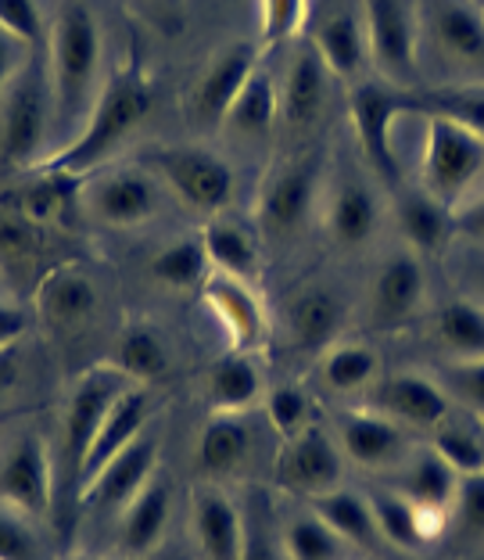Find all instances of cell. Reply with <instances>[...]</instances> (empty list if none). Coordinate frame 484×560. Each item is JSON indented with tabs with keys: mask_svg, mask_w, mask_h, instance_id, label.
<instances>
[{
	"mask_svg": "<svg viewBox=\"0 0 484 560\" xmlns=\"http://www.w3.org/2000/svg\"><path fill=\"white\" fill-rule=\"evenodd\" d=\"M470 4H477V8H484V0H470Z\"/></svg>",
	"mask_w": 484,
	"mask_h": 560,
	"instance_id": "6f0895ef",
	"label": "cell"
},
{
	"mask_svg": "<svg viewBox=\"0 0 484 560\" xmlns=\"http://www.w3.org/2000/svg\"><path fill=\"white\" fill-rule=\"evenodd\" d=\"M0 30L15 44L40 47L44 44V15L36 0H0Z\"/></svg>",
	"mask_w": 484,
	"mask_h": 560,
	"instance_id": "bcb514c9",
	"label": "cell"
},
{
	"mask_svg": "<svg viewBox=\"0 0 484 560\" xmlns=\"http://www.w3.org/2000/svg\"><path fill=\"white\" fill-rule=\"evenodd\" d=\"M19 72V61H15V40L0 30V97H4L8 91V83H11V75Z\"/></svg>",
	"mask_w": 484,
	"mask_h": 560,
	"instance_id": "f5cc1de1",
	"label": "cell"
},
{
	"mask_svg": "<svg viewBox=\"0 0 484 560\" xmlns=\"http://www.w3.org/2000/svg\"><path fill=\"white\" fill-rule=\"evenodd\" d=\"M430 453H438L460 478L484 475V431L452 420V413L430 431Z\"/></svg>",
	"mask_w": 484,
	"mask_h": 560,
	"instance_id": "60d3db41",
	"label": "cell"
},
{
	"mask_svg": "<svg viewBox=\"0 0 484 560\" xmlns=\"http://www.w3.org/2000/svg\"><path fill=\"white\" fill-rule=\"evenodd\" d=\"M424 299H427V273L420 256L410 248L391 252V256L377 266L374 284H369L366 316H369V324L380 330L405 327L424 313Z\"/></svg>",
	"mask_w": 484,
	"mask_h": 560,
	"instance_id": "8fae6325",
	"label": "cell"
},
{
	"mask_svg": "<svg viewBox=\"0 0 484 560\" xmlns=\"http://www.w3.org/2000/svg\"><path fill=\"white\" fill-rule=\"evenodd\" d=\"M430 338L452 363L484 360V305L477 299H452L430 316Z\"/></svg>",
	"mask_w": 484,
	"mask_h": 560,
	"instance_id": "f1b7e54d",
	"label": "cell"
},
{
	"mask_svg": "<svg viewBox=\"0 0 484 560\" xmlns=\"http://www.w3.org/2000/svg\"><path fill=\"white\" fill-rule=\"evenodd\" d=\"M445 392L449 399L463 402L470 413L484 417V360H463V363H452L445 371Z\"/></svg>",
	"mask_w": 484,
	"mask_h": 560,
	"instance_id": "7dc6e473",
	"label": "cell"
},
{
	"mask_svg": "<svg viewBox=\"0 0 484 560\" xmlns=\"http://www.w3.org/2000/svg\"><path fill=\"white\" fill-rule=\"evenodd\" d=\"M452 521L467 539H484V475L460 478L452 503Z\"/></svg>",
	"mask_w": 484,
	"mask_h": 560,
	"instance_id": "c3c4849f",
	"label": "cell"
},
{
	"mask_svg": "<svg viewBox=\"0 0 484 560\" xmlns=\"http://www.w3.org/2000/svg\"><path fill=\"white\" fill-rule=\"evenodd\" d=\"M309 19V0H259V50L284 47Z\"/></svg>",
	"mask_w": 484,
	"mask_h": 560,
	"instance_id": "ee69618b",
	"label": "cell"
},
{
	"mask_svg": "<svg viewBox=\"0 0 484 560\" xmlns=\"http://www.w3.org/2000/svg\"><path fill=\"white\" fill-rule=\"evenodd\" d=\"M240 560H280L276 553H273V546L265 542L262 536H255V542L248 539V546H245V557Z\"/></svg>",
	"mask_w": 484,
	"mask_h": 560,
	"instance_id": "11a10c76",
	"label": "cell"
},
{
	"mask_svg": "<svg viewBox=\"0 0 484 560\" xmlns=\"http://www.w3.org/2000/svg\"><path fill=\"white\" fill-rule=\"evenodd\" d=\"M144 165L194 212H223L234 198V170L209 148H155L144 155Z\"/></svg>",
	"mask_w": 484,
	"mask_h": 560,
	"instance_id": "5b68a950",
	"label": "cell"
},
{
	"mask_svg": "<svg viewBox=\"0 0 484 560\" xmlns=\"http://www.w3.org/2000/svg\"><path fill=\"white\" fill-rule=\"evenodd\" d=\"M33 305L40 313V320L55 330H69V327H80L94 316L97 310V288L86 270L80 266H55L47 270L40 280H36V291H33Z\"/></svg>",
	"mask_w": 484,
	"mask_h": 560,
	"instance_id": "603a6c76",
	"label": "cell"
},
{
	"mask_svg": "<svg viewBox=\"0 0 484 560\" xmlns=\"http://www.w3.org/2000/svg\"><path fill=\"white\" fill-rule=\"evenodd\" d=\"M352 130L355 144H359L366 165L380 173L385 180L399 176V151H394V122L405 112V101L399 91H391L385 83H355L352 97Z\"/></svg>",
	"mask_w": 484,
	"mask_h": 560,
	"instance_id": "ba28073f",
	"label": "cell"
},
{
	"mask_svg": "<svg viewBox=\"0 0 484 560\" xmlns=\"http://www.w3.org/2000/svg\"><path fill=\"white\" fill-rule=\"evenodd\" d=\"M209 313L220 320L223 335L231 338V352H259L270 338V313L248 280L212 273L201 288Z\"/></svg>",
	"mask_w": 484,
	"mask_h": 560,
	"instance_id": "9a60e30c",
	"label": "cell"
},
{
	"mask_svg": "<svg viewBox=\"0 0 484 560\" xmlns=\"http://www.w3.org/2000/svg\"><path fill=\"white\" fill-rule=\"evenodd\" d=\"M399 231L405 237V248L424 256V252H441L445 241L452 237V209H445L427 190L405 195L399 206Z\"/></svg>",
	"mask_w": 484,
	"mask_h": 560,
	"instance_id": "e575fe53",
	"label": "cell"
},
{
	"mask_svg": "<svg viewBox=\"0 0 484 560\" xmlns=\"http://www.w3.org/2000/svg\"><path fill=\"white\" fill-rule=\"evenodd\" d=\"M201 245L209 252V262H212V273H226V277H237V280H251L259 277L262 270V259H259V241L234 220H212L201 226Z\"/></svg>",
	"mask_w": 484,
	"mask_h": 560,
	"instance_id": "1f68e13d",
	"label": "cell"
},
{
	"mask_svg": "<svg viewBox=\"0 0 484 560\" xmlns=\"http://www.w3.org/2000/svg\"><path fill=\"white\" fill-rule=\"evenodd\" d=\"M158 176L151 170L101 173L83 187V209L105 226H140L158 212Z\"/></svg>",
	"mask_w": 484,
	"mask_h": 560,
	"instance_id": "4fadbf2b",
	"label": "cell"
},
{
	"mask_svg": "<svg viewBox=\"0 0 484 560\" xmlns=\"http://www.w3.org/2000/svg\"><path fill=\"white\" fill-rule=\"evenodd\" d=\"M366 410L394 420L399 428L416 431H435L445 417L452 413L449 392L441 388V381L427 374H388L377 377L366 392Z\"/></svg>",
	"mask_w": 484,
	"mask_h": 560,
	"instance_id": "30bf717a",
	"label": "cell"
},
{
	"mask_svg": "<svg viewBox=\"0 0 484 560\" xmlns=\"http://www.w3.org/2000/svg\"><path fill=\"white\" fill-rule=\"evenodd\" d=\"M22 335H25V313L19 305L0 302V349H15Z\"/></svg>",
	"mask_w": 484,
	"mask_h": 560,
	"instance_id": "816d5d0a",
	"label": "cell"
},
{
	"mask_svg": "<svg viewBox=\"0 0 484 560\" xmlns=\"http://www.w3.org/2000/svg\"><path fill=\"white\" fill-rule=\"evenodd\" d=\"M470 277H474V299L484 305V259L474 262V270H470Z\"/></svg>",
	"mask_w": 484,
	"mask_h": 560,
	"instance_id": "9f6ffc18",
	"label": "cell"
},
{
	"mask_svg": "<svg viewBox=\"0 0 484 560\" xmlns=\"http://www.w3.org/2000/svg\"><path fill=\"white\" fill-rule=\"evenodd\" d=\"M15 377H19V346L15 349H0V399L11 392Z\"/></svg>",
	"mask_w": 484,
	"mask_h": 560,
	"instance_id": "db71d44e",
	"label": "cell"
},
{
	"mask_svg": "<svg viewBox=\"0 0 484 560\" xmlns=\"http://www.w3.org/2000/svg\"><path fill=\"white\" fill-rule=\"evenodd\" d=\"M341 431V450H345L349 460L359 467L380 470V467H394L410 460V435L405 428H399L394 420L380 417L374 410H349L338 420Z\"/></svg>",
	"mask_w": 484,
	"mask_h": 560,
	"instance_id": "44dd1931",
	"label": "cell"
},
{
	"mask_svg": "<svg viewBox=\"0 0 484 560\" xmlns=\"http://www.w3.org/2000/svg\"><path fill=\"white\" fill-rule=\"evenodd\" d=\"M312 503V514L323 517L330 528L338 532L345 542L355 546H369L380 532H377V517H374V506L369 500H363L359 492H349V489H330L323 495H316Z\"/></svg>",
	"mask_w": 484,
	"mask_h": 560,
	"instance_id": "f35d334b",
	"label": "cell"
},
{
	"mask_svg": "<svg viewBox=\"0 0 484 560\" xmlns=\"http://www.w3.org/2000/svg\"><path fill=\"white\" fill-rule=\"evenodd\" d=\"M323 226L338 248H363L380 231V206L374 190L359 180H345L330 190Z\"/></svg>",
	"mask_w": 484,
	"mask_h": 560,
	"instance_id": "484cf974",
	"label": "cell"
},
{
	"mask_svg": "<svg viewBox=\"0 0 484 560\" xmlns=\"http://www.w3.org/2000/svg\"><path fill=\"white\" fill-rule=\"evenodd\" d=\"M251 431L240 413H212L198 442V470L205 478H231L248 460Z\"/></svg>",
	"mask_w": 484,
	"mask_h": 560,
	"instance_id": "d6a6232c",
	"label": "cell"
},
{
	"mask_svg": "<svg viewBox=\"0 0 484 560\" xmlns=\"http://www.w3.org/2000/svg\"><path fill=\"white\" fill-rule=\"evenodd\" d=\"M369 506H374L380 539L399 546L402 553H420L427 546L424 532H420L416 506L402 492H374L369 495Z\"/></svg>",
	"mask_w": 484,
	"mask_h": 560,
	"instance_id": "b9f144b4",
	"label": "cell"
},
{
	"mask_svg": "<svg viewBox=\"0 0 484 560\" xmlns=\"http://www.w3.org/2000/svg\"><path fill=\"white\" fill-rule=\"evenodd\" d=\"M50 80L36 66H25L11 75L4 97H0V155L4 162L29 173L44 159L50 130Z\"/></svg>",
	"mask_w": 484,
	"mask_h": 560,
	"instance_id": "277c9868",
	"label": "cell"
},
{
	"mask_svg": "<svg viewBox=\"0 0 484 560\" xmlns=\"http://www.w3.org/2000/svg\"><path fill=\"white\" fill-rule=\"evenodd\" d=\"M349 324V305L338 291L323 284L298 291L287 305V330L295 349L302 352H327L341 341V330Z\"/></svg>",
	"mask_w": 484,
	"mask_h": 560,
	"instance_id": "cb8c5ba5",
	"label": "cell"
},
{
	"mask_svg": "<svg viewBox=\"0 0 484 560\" xmlns=\"http://www.w3.org/2000/svg\"><path fill=\"white\" fill-rule=\"evenodd\" d=\"M190 532H194L201 560H240L245 557V521L234 500L215 486H205L190 500Z\"/></svg>",
	"mask_w": 484,
	"mask_h": 560,
	"instance_id": "7402d4cb",
	"label": "cell"
},
{
	"mask_svg": "<svg viewBox=\"0 0 484 560\" xmlns=\"http://www.w3.org/2000/svg\"><path fill=\"white\" fill-rule=\"evenodd\" d=\"M413 506L424 511H441L452 517L456 492H460V475L441 460L438 453H420L399 464V489Z\"/></svg>",
	"mask_w": 484,
	"mask_h": 560,
	"instance_id": "f546056e",
	"label": "cell"
},
{
	"mask_svg": "<svg viewBox=\"0 0 484 560\" xmlns=\"http://www.w3.org/2000/svg\"><path fill=\"white\" fill-rule=\"evenodd\" d=\"M430 44L452 69L484 72V8L470 0H430Z\"/></svg>",
	"mask_w": 484,
	"mask_h": 560,
	"instance_id": "d6986e66",
	"label": "cell"
},
{
	"mask_svg": "<svg viewBox=\"0 0 484 560\" xmlns=\"http://www.w3.org/2000/svg\"><path fill=\"white\" fill-rule=\"evenodd\" d=\"M83 560H91V557H83Z\"/></svg>",
	"mask_w": 484,
	"mask_h": 560,
	"instance_id": "680465c9",
	"label": "cell"
},
{
	"mask_svg": "<svg viewBox=\"0 0 484 560\" xmlns=\"http://www.w3.org/2000/svg\"><path fill=\"white\" fill-rule=\"evenodd\" d=\"M101 75V25L86 4H66L50 33V94L61 126L94 108Z\"/></svg>",
	"mask_w": 484,
	"mask_h": 560,
	"instance_id": "7a4b0ae2",
	"label": "cell"
},
{
	"mask_svg": "<svg viewBox=\"0 0 484 560\" xmlns=\"http://www.w3.org/2000/svg\"><path fill=\"white\" fill-rule=\"evenodd\" d=\"M147 417H151L147 392L144 388H126L122 396L111 402V410L105 413V420H101L97 439H94L91 453H86V464H83V481H91L97 470L111 460V456H119L126 445H133L140 435H144Z\"/></svg>",
	"mask_w": 484,
	"mask_h": 560,
	"instance_id": "4316f807",
	"label": "cell"
},
{
	"mask_svg": "<svg viewBox=\"0 0 484 560\" xmlns=\"http://www.w3.org/2000/svg\"><path fill=\"white\" fill-rule=\"evenodd\" d=\"M265 417L280 431V439H295L312 424V402L298 385H276L265 396Z\"/></svg>",
	"mask_w": 484,
	"mask_h": 560,
	"instance_id": "f6af8a7d",
	"label": "cell"
},
{
	"mask_svg": "<svg viewBox=\"0 0 484 560\" xmlns=\"http://www.w3.org/2000/svg\"><path fill=\"white\" fill-rule=\"evenodd\" d=\"M169 514H173L169 486L151 478L122 511V550L133 557L155 553L165 539V528H169Z\"/></svg>",
	"mask_w": 484,
	"mask_h": 560,
	"instance_id": "83f0119b",
	"label": "cell"
},
{
	"mask_svg": "<svg viewBox=\"0 0 484 560\" xmlns=\"http://www.w3.org/2000/svg\"><path fill=\"white\" fill-rule=\"evenodd\" d=\"M316 195H320V173H316L312 159L280 165L262 184L259 206H255L259 231L276 241L298 234L316 206Z\"/></svg>",
	"mask_w": 484,
	"mask_h": 560,
	"instance_id": "7c38bea8",
	"label": "cell"
},
{
	"mask_svg": "<svg viewBox=\"0 0 484 560\" xmlns=\"http://www.w3.org/2000/svg\"><path fill=\"white\" fill-rule=\"evenodd\" d=\"M280 122V86L270 75V69L255 66V72L240 86V94L234 97L231 112L223 119V130H231L245 140L273 133V126Z\"/></svg>",
	"mask_w": 484,
	"mask_h": 560,
	"instance_id": "4dcf8cb0",
	"label": "cell"
},
{
	"mask_svg": "<svg viewBox=\"0 0 484 560\" xmlns=\"http://www.w3.org/2000/svg\"><path fill=\"white\" fill-rule=\"evenodd\" d=\"M0 500L29 517L47 514L55 500V470L40 435H22L0 460Z\"/></svg>",
	"mask_w": 484,
	"mask_h": 560,
	"instance_id": "e0dca14e",
	"label": "cell"
},
{
	"mask_svg": "<svg viewBox=\"0 0 484 560\" xmlns=\"http://www.w3.org/2000/svg\"><path fill=\"white\" fill-rule=\"evenodd\" d=\"M205 396L212 413H245L262 396V374L251 352H226L209 371Z\"/></svg>",
	"mask_w": 484,
	"mask_h": 560,
	"instance_id": "836d02e7",
	"label": "cell"
},
{
	"mask_svg": "<svg viewBox=\"0 0 484 560\" xmlns=\"http://www.w3.org/2000/svg\"><path fill=\"white\" fill-rule=\"evenodd\" d=\"M151 105H155V91L151 80L140 69H122L101 86V94L91 108V119L69 144L50 151L29 173H61V176H80L94 173L111 151H116L126 137H130L140 122L147 119Z\"/></svg>",
	"mask_w": 484,
	"mask_h": 560,
	"instance_id": "6da1fadb",
	"label": "cell"
},
{
	"mask_svg": "<svg viewBox=\"0 0 484 560\" xmlns=\"http://www.w3.org/2000/svg\"><path fill=\"white\" fill-rule=\"evenodd\" d=\"M130 385L133 381L119 374L111 363H101L86 377H80V385L72 388L69 406H66V424H61V431H66V435H61V467H66V481H75V495H80L83 464L97 439L101 420H105L111 402Z\"/></svg>",
	"mask_w": 484,
	"mask_h": 560,
	"instance_id": "8992f818",
	"label": "cell"
},
{
	"mask_svg": "<svg viewBox=\"0 0 484 560\" xmlns=\"http://www.w3.org/2000/svg\"><path fill=\"white\" fill-rule=\"evenodd\" d=\"M312 47L330 75L355 80L369 66V36H366V15L359 4H330L312 30Z\"/></svg>",
	"mask_w": 484,
	"mask_h": 560,
	"instance_id": "ac0fdd59",
	"label": "cell"
},
{
	"mask_svg": "<svg viewBox=\"0 0 484 560\" xmlns=\"http://www.w3.org/2000/svg\"><path fill=\"white\" fill-rule=\"evenodd\" d=\"M405 108H416L424 116H445L484 137V83L460 86H430L420 94H402Z\"/></svg>",
	"mask_w": 484,
	"mask_h": 560,
	"instance_id": "74e56055",
	"label": "cell"
},
{
	"mask_svg": "<svg viewBox=\"0 0 484 560\" xmlns=\"http://www.w3.org/2000/svg\"><path fill=\"white\" fill-rule=\"evenodd\" d=\"M83 187L80 176H61V173H29L19 190L8 195V212H15L19 220L33 223L36 231H69L80 220L83 209Z\"/></svg>",
	"mask_w": 484,
	"mask_h": 560,
	"instance_id": "2e32d148",
	"label": "cell"
},
{
	"mask_svg": "<svg viewBox=\"0 0 484 560\" xmlns=\"http://www.w3.org/2000/svg\"><path fill=\"white\" fill-rule=\"evenodd\" d=\"M0 560H36V536L8 511H0Z\"/></svg>",
	"mask_w": 484,
	"mask_h": 560,
	"instance_id": "681fc988",
	"label": "cell"
},
{
	"mask_svg": "<svg viewBox=\"0 0 484 560\" xmlns=\"http://www.w3.org/2000/svg\"><path fill=\"white\" fill-rule=\"evenodd\" d=\"M147 273L155 277L162 288L198 291V288H205V280L212 277V262H209L205 245H201V237H180V241H169V245L151 256Z\"/></svg>",
	"mask_w": 484,
	"mask_h": 560,
	"instance_id": "d590c367",
	"label": "cell"
},
{
	"mask_svg": "<svg viewBox=\"0 0 484 560\" xmlns=\"http://www.w3.org/2000/svg\"><path fill=\"white\" fill-rule=\"evenodd\" d=\"M158 467V442L140 435L133 445H126L119 456L97 470L91 481H83L80 503L86 506H126L133 495L155 478Z\"/></svg>",
	"mask_w": 484,
	"mask_h": 560,
	"instance_id": "ffe728a7",
	"label": "cell"
},
{
	"mask_svg": "<svg viewBox=\"0 0 484 560\" xmlns=\"http://www.w3.org/2000/svg\"><path fill=\"white\" fill-rule=\"evenodd\" d=\"M276 486L316 500L330 489H341L345 478V460H341V445L327 435L320 424H309L295 439H284L276 453Z\"/></svg>",
	"mask_w": 484,
	"mask_h": 560,
	"instance_id": "9c48e42d",
	"label": "cell"
},
{
	"mask_svg": "<svg viewBox=\"0 0 484 560\" xmlns=\"http://www.w3.org/2000/svg\"><path fill=\"white\" fill-rule=\"evenodd\" d=\"M320 374L330 392L338 396H363V392L380 377V355L363 341H338L320 360Z\"/></svg>",
	"mask_w": 484,
	"mask_h": 560,
	"instance_id": "8d00e7d4",
	"label": "cell"
},
{
	"mask_svg": "<svg viewBox=\"0 0 484 560\" xmlns=\"http://www.w3.org/2000/svg\"><path fill=\"white\" fill-rule=\"evenodd\" d=\"M259 66V47L255 44H231L223 50H215V58L205 66V72L198 75L194 91L187 97V116L201 130H215L223 126L226 112H231L234 97L240 94V86Z\"/></svg>",
	"mask_w": 484,
	"mask_h": 560,
	"instance_id": "5bb4252c",
	"label": "cell"
},
{
	"mask_svg": "<svg viewBox=\"0 0 484 560\" xmlns=\"http://www.w3.org/2000/svg\"><path fill=\"white\" fill-rule=\"evenodd\" d=\"M481 173L484 137L445 116H427L424 151H420V190H427L445 209H456L470 198Z\"/></svg>",
	"mask_w": 484,
	"mask_h": 560,
	"instance_id": "3957f363",
	"label": "cell"
},
{
	"mask_svg": "<svg viewBox=\"0 0 484 560\" xmlns=\"http://www.w3.org/2000/svg\"><path fill=\"white\" fill-rule=\"evenodd\" d=\"M284 553L287 560H341L345 557V539H341L323 517L302 514L295 521H287Z\"/></svg>",
	"mask_w": 484,
	"mask_h": 560,
	"instance_id": "7bdbcfd3",
	"label": "cell"
},
{
	"mask_svg": "<svg viewBox=\"0 0 484 560\" xmlns=\"http://www.w3.org/2000/svg\"><path fill=\"white\" fill-rule=\"evenodd\" d=\"M452 234H463L470 241H484V190L452 209Z\"/></svg>",
	"mask_w": 484,
	"mask_h": 560,
	"instance_id": "f907efd6",
	"label": "cell"
},
{
	"mask_svg": "<svg viewBox=\"0 0 484 560\" xmlns=\"http://www.w3.org/2000/svg\"><path fill=\"white\" fill-rule=\"evenodd\" d=\"M116 371L130 377L133 385H147L169 371V349H165L158 330L144 324L126 327L116 349Z\"/></svg>",
	"mask_w": 484,
	"mask_h": 560,
	"instance_id": "ab89813d",
	"label": "cell"
},
{
	"mask_svg": "<svg viewBox=\"0 0 484 560\" xmlns=\"http://www.w3.org/2000/svg\"><path fill=\"white\" fill-rule=\"evenodd\" d=\"M327 66L316 55V47H302L291 55L284 69V83H280V119L291 130L312 126L320 119V112L327 105Z\"/></svg>",
	"mask_w": 484,
	"mask_h": 560,
	"instance_id": "d4e9b609",
	"label": "cell"
},
{
	"mask_svg": "<svg viewBox=\"0 0 484 560\" xmlns=\"http://www.w3.org/2000/svg\"><path fill=\"white\" fill-rule=\"evenodd\" d=\"M369 61L391 83L420 80V15L413 0H363Z\"/></svg>",
	"mask_w": 484,
	"mask_h": 560,
	"instance_id": "52a82bcc",
	"label": "cell"
}]
</instances>
